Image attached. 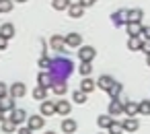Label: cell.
I'll use <instances>...</instances> for the list:
<instances>
[{"label":"cell","instance_id":"cell-9","mask_svg":"<svg viewBox=\"0 0 150 134\" xmlns=\"http://www.w3.org/2000/svg\"><path fill=\"white\" fill-rule=\"evenodd\" d=\"M111 23H113L115 27L125 25V23H127V9H121V11L113 13V15H111Z\"/></svg>","mask_w":150,"mask_h":134},{"label":"cell","instance_id":"cell-7","mask_svg":"<svg viewBox=\"0 0 150 134\" xmlns=\"http://www.w3.org/2000/svg\"><path fill=\"white\" fill-rule=\"evenodd\" d=\"M54 103H56V113H60V115H64V118L70 115V111H72V103H70V101L58 99V101H54Z\"/></svg>","mask_w":150,"mask_h":134},{"label":"cell","instance_id":"cell-44","mask_svg":"<svg viewBox=\"0 0 150 134\" xmlns=\"http://www.w3.org/2000/svg\"><path fill=\"white\" fill-rule=\"evenodd\" d=\"M13 2H19L21 4V2H27V0H13Z\"/></svg>","mask_w":150,"mask_h":134},{"label":"cell","instance_id":"cell-1","mask_svg":"<svg viewBox=\"0 0 150 134\" xmlns=\"http://www.w3.org/2000/svg\"><path fill=\"white\" fill-rule=\"evenodd\" d=\"M74 70V64L70 58H54L52 60V68H50V74L54 76V81H66Z\"/></svg>","mask_w":150,"mask_h":134},{"label":"cell","instance_id":"cell-21","mask_svg":"<svg viewBox=\"0 0 150 134\" xmlns=\"http://www.w3.org/2000/svg\"><path fill=\"white\" fill-rule=\"evenodd\" d=\"M62 132L74 134V132H76V122H74L72 118H64V120H62Z\"/></svg>","mask_w":150,"mask_h":134},{"label":"cell","instance_id":"cell-11","mask_svg":"<svg viewBox=\"0 0 150 134\" xmlns=\"http://www.w3.org/2000/svg\"><path fill=\"white\" fill-rule=\"evenodd\" d=\"M68 15H70L72 19H82V15H84V6H82L80 2H70V6H68Z\"/></svg>","mask_w":150,"mask_h":134},{"label":"cell","instance_id":"cell-2","mask_svg":"<svg viewBox=\"0 0 150 134\" xmlns=\"http://www.w3.org/2000/svg\"><path fill=\"white\" fill-rule=\"evenodd\" d=\"M95 56H97V50H95L93 46H80V48H78V58H80V62H93Z\"/></svg>","mask_w":150,"mask_h":134},{"label":"cell","instance_id":"cell-13","mask_svg":"<svg viewBox=\"0 0 150 134\" xmlns=\"http://www.w3.org/2000/svg\"><path fill=\"white\" fill-rule=\"evenodd\" d=\"M113 83H115V81H113V76H109V74H101V76H99V81H97L95 85H97L101 91H109Z\"/></svg>","mask_w":150,"mask_h":134},{"label":"cell","instance_id":"cell-19","mask_svg":"<svg viewBox=\"0 0 150 134\" xmlns=\"http://www.w3.org/2000/svg\"><path fill=\"white\" fill-rule=\"evenodd\" d=\"M0 35H2L4 39H13V37H15V25H13V23L0 25Z\"/></svg>","mask_w":150,"mask_h":134},{"label":"cell","instance_id":"cell-10","mask_svg":"<svg viewBox=\"0 0 150 134\" xmlns=\"http://www.w3.org/2000/svg\"><path fill=\"white\" fill-rule=\"evenodd\" d=\"M37 85H39V87H45V89H52V85H54V76H52L47 70H41V72L37 74Z\"/></svg>","mask_w":150,"mask_h":134},{"label":"cell","instance_id":"cell-17","mask_svg":"<svg viewBox=\"0 0 150 134\" xmlns=\"http://www.w3.org/2000/svg\"><path fill=\"white\" fill-rule=\"evenodd\" d=\"M123 113L127 118H136L138 115V101H125L123 103Z\"/></svg>","mask_w":150,"mask_h":134},{"label":"cell","instance_id":"cell-27","mask_svg":"<svg viewBox=\"0 0 150 134\" xmlns=\"http://www.w3.org/2000/svg\"><path fill=\"white\" fill-rule=\"evenodd\" d=\"M138 113H142V115H150V99H142V101H138Z\"/></svg>","mask_w":150,"mask_h":134},{"label":"cell","instance_id":"cell-45","mask_svg":"<svg viewBox=\"0 0 150 134\" xmlns=\"http://www.w3.org/2000/svg\"><path fill=\"white\" fill-rule=\"evenodd\" d=\"M45 134H56V132H54V130H47V132H45Z\"/></svg>","mask_w":150,"mask_h":134},{"label":"cell","instance_id":"cell-35","mask_svg":"<svg viewBox=\"0 0 150 134\" xmlns=\"http://www.w3.org/2000/svg\"><path fill=\"white\" fill-rule=\"evenodd\" d=\"M39 68H43V70H47V72H50V68H52V58L41 56V58H39Z\"/></svg>","mask_w":150,"mask_h":134},{"label":"cell","instance_id":"cell-3","mask_svg":"<svg viewBox=\"0 0 150 134\" xmlns=\"http://www.w3.org/2000/svg\"><path fill=\"white\" fill-rule=\"evenodd\" d=\"M127 99H111L109 101V115L111 118H119L121 113H123V103H125Z\"/></svg>","mask_w":150,"mask_h":134},{"label":"cell","instance_id":"cell-42","mask_svg":"<svg viewBox=\"0 0 150 134\" xmlns=\"http://www.w3.org/2000/svg\"><path fill=\"white\" fill-rule=\"evenodd\" d=\"M146 64H148V68H150V56H146Z\"/></svg>","mask_w":150,"mask_h":134},{"label":"cell","instance_id":"cell-6","mask_svg":"<svg viewBox=\"0 0 150 134\" xmlns=\"http://www.w3.org/2000/svg\"><path fill=\"white\" fill-rule=\"evenodd\" d=\"M25 93H27V87H25L23 83H13V85L8 87V95H11L13 99H21V97H25Z\"/></svg>","mask_w":150,"mask_h":134},{"label":"cell","instance_id":"cell-28","mask_svg":"<svg viewBox=\"0 0 150 134\" xmlns=\"http://www.w3.org/2000/svg\"><path fill=\"white\" fill-rule=\"evenodd\" d=\"M125 29H127V35H140L142 25L140 23H125Z\"/></svg>","mask_w":150,"mask_h":134},{"label":"cell","instance_id":"cell-41","mask_svg":"<svg viewBox=\"0 0 150 134\" xmlns=\"http://www.w3.org/2000/svg\"><path fill=\"white\" fill-rule=\"evenodd\" d=\"M6 46H8V39H4L2 35H0V52H2V50H6Z\"/></svg>","mask_w":150,"mask_h":134},{"label":"cell","instance_id":"cell-8","mask_svg":"<svg viewBox=\"0 0 150 134\" xmlns=\"http://www.w3.org/2000/svg\"><path fill=\"white\" fill-rule=\"evenodd\" d=\"M27 118H29V115H27V111H25V109H21V107H19V109L15 107V109L8 113V120H13L17 126H21L23 122H27Z\"/></svg>","mask_w":150,"mask_h":134},{"label":"cell","instance_id":"cell-18","mask_svg":"<svg viewBox=\"0 0 150 134\" xmlns=\"http://www.w3.org/2000/svg\"><path fill=\"white\" fill-rule=\"evenodd\" d=\"M121 124H123V132H136L140 128V122L136 118H125Z\"/></svg>","mask_w":150,"mask_h":134},{"label":"cell","instance_id":"cell-5","mask_svg":"<svg viewBox=\"0 0 150 134\" xmlns=\"http://www.w3.org/2000/svg\"><path fill=\"white\" fill-rule=\"evenodd\" d=\"M50 46H52V50L54 52H64L66 50V37L64 35H52L50 37Z\"/></svg>","mask_w":150,"mask_h":134},{"label":"cell","instance_id":"cell-29","mask_svg":"<svg viewBox=\"0 0 150 134\" xmlns=\"http://www.w3.org/2000/svg\"><path fill=\"white\" fill-rule=\"evenodd\" d=\"M52 6H54L56 11H68L70 0H52Z\"/></svg>","mask_w":150,"mask_h":134},{"label":"cell","instance_id":"cell-22","mask_svg":"<svg viewBox=\"0 0 150 134\" xmlns=\"http://www.w3.org/2000/svg\"><path fill=\"white\" fill-rule=\"evenodd\" d=\"M0 126H2V132H4V134H13V132H17V128H19V126H17L13 120H8V118H4L2 122H0Z\"/></svg>","mask_w":150,"mask_h":134},{"label":"cell","instance_id":"cell-37","mask_svg":"<svg viewBox=\"0 0 150 134\" xmlns=\"http://www.w3.org/2000/svg\"><path fill=\"white\" fill-rule=\"evenodd\" d=\"M2 97H8V87L4 83H0V99H2Z\"/></svg>","mask_w":150,"mask_h":134},{"label":"cell","instance_id":"cell-33","mask_svg":"<svg viewBox=\"0 0 150 134\" xmlns=\"http://www.w3.org/2000/svg\"><path fill=\"white\" fill-rule=\"evenodd\" d=\"M107 130H109V134H123V124L121 122H113Z\"/></svg>","mask_w":150,"mask_h":134},{"label":"cell","instance_id":"cell-40","mask_svg":"<svg viewBox=\"0 0 150 134\" xmlns=\"http://www.w3.org/2000/svg\"><path fill=\"white\" fill-rule=\"evenodd\" d=\"M78 2H80V4H82L84 9H88V6H93V4L97 2V0H78Z\"/></svg>","mask_w":150,"mask_h":134},{"label":"cell","instance_id":"cell-25","mask_svg":"<svg viewBox=\"0 0 150 134\" xmlns=\"http://www.w3.org/2000/svg\"><path fill=\"white\" fill-rule=\"evenodd\" d=\"M113 122H115V118H111L109 113H103V115L97 118V126H99V128H109Z\"/></svg>","mask_w":150,"mask_h":134},{"label":"cell","instance_id":"cell-32","mask_svg":"<svg viewBox=\"0 0 150 134\" xmlns=\"http://www.w3.org/2000/svg\"><path fill=\"white\" fill-rule=\"evenodd\" d=\"M72 101H74V103H86V93L80 91V89L74 91V93H72Z\"/></svg>","mask_w":150,"mask_h":134},{"label":"cell","instance_id":"cell-38","mask_svg":"<svg viewBox=\"0 0 150 134\" xmlns=\"http://www.w3.org/2000/svg\"><path fill=\"white\" fill-rule=\"evenodd\" d=\"M17 132H19V134H33V130H31L29 126H19Z\"/></svg>","mask_w":150,"mask_h":134},{"label":"cell","instance_id":"cell-43","mask_svg":"<svg viewBox=\"0 0 150 134\" xmlns=\"http://www.w3.org/2000/svg\"><path fill=\"white\" fill-rule=\"evenodd\" d=\"M4 118H6V115H4V113H2V111H0V122H2V120H4Z\"/></svg>","mask_w":150,"mask_h":134},{"label":"cell","instance_id":"cell-12","mask_svg":"<svg viewBox=\"0 0 150 134\" xmlns=\"http://www.w3.org/2000/svg\"><path fill=\"white\" fill-rule=\"evenodd\" d=\"M64 37H66V46L68 48H80L82 46V35L80 33H68Z\"/></svg>","mask_w":150,"mask_h":134},{"label":"cell","instance_id":"cell-14","mask_svg":"<svg viewBox=\"0 0 150 134\" xmlns=\"http://www.w3.org/2000/svg\"><path fill=\"white\" fill-rule=\"evenodd\" d=\"M15 101H17V99H13L11 95H8V97H2V99H0V111H2V113H6V111H8V113H11V111L17 107V105H15Z\"/></svg>","mask_w":150,"mask_h":134},{"label":"cell","instance_id":"cell-4","mask_svg":"<svg viewBox=\"0 0 150 134\" xmlns=\"http://www.w3.org/2000/svg\"><path fill=\"white\" fill-rule=\"evenodd\" d=\"M27 126L35 132V130H41L43 126H45V118L41 115V113H35V115H29L27 118Z\"/></svg>","mask_w":150,"mask_h":134},{"label":"cell","instance_id":"cell-39","mask_svg":"<svg viewBox=\"0 0 150 134\" xmlns=\"http://www.w3.org/2000/svg\"><path fill=\"white\" fill-rule=\"evenodd\" d=\"M140 52H144L146 56H150V41H142V48H140Z\"/></svg>","mask_w":150,"mask_h":134},{"label":"cell","instance_id":"cell-34","mask_svg":"<svg viewBox=\"0 0 150 134\" xmlns=\"http://www.w3.org/2000/svg\"><path fill=\"white\" fill-rule=\"evenodd\" d=\"M15 6L13 0H0V13H11Z\"/></svg>","mask_w":150,"mask_h":134},{"label":"cell","instance_id":"cell-31","mask_svg":"<svg viewBox=\"0 0 150 134\" xmlns=\"http://www.w3.org/2000/svg\"><path fill=\"white\" fill-rule=\"evenodd\" d=\"M78 72H80L82 76H88V74L93 72V64H91V62H80V66H78Z\"/></svg>","mask_w":150,"mask_h":134},{"label":"cell","instance_id":"cell-15","mask_svg":"<svg viewBox=\"0 0 150 134\" xmlns=\"http://www.w3.org/2000/svg\"><path fill=\"white\" fill-rule=\"evenodd\" d=\"M142 37L140 35H129V39H127V50L129 52H140V48H142Z\"/></svg>","mask_w":150,"mask_h":134},{"label":"cell","instance_id":"cell-36","mask_svg":"<svg viewBox=\"0 0 150 134\" xmlns=\"http://www.w3.org/2000/svg\"><path fill=\"white\" fill-rule=\"evenodd\" d=\"M140 37H142L144 41H150V27H142V31H140Z\"/></svg>","mask_w":150,"mask_h":134},{"label":"cell","instance_id":"cell-26","mask_svg":"<svg viewBox=\"0 0 150 134\" xmlns=\"http://www.w3.org/2000/svg\"><path fill=\"white\" fill-rule=\"evenodd\" d=\"M47 91H50V89L37 85V87L33 89V99H37V101H45V99H47Z\"/></svg>","mask_w":150,"mask_h":134},{"label":"cell","instance_id":"cell-20","mask_svg":"<svg viewBox=\"0 0 150 134\" xmlns=\"http://www.w3.org/2000/svg\"><path fill=\"white\" fill-rule=\"evenodd\" d=\"M95 89H97L95 81H93V78H88V76H82V83H80V91H84V93L88 95V93H93Z\"/></svg>","mask_w":150,"mask_h":134},{"label":"cell","instance_id":"cell-23","mask_svg":"<svg viewBox=\"0 0 150 134\" xmlns=\"http://www.w3.org/2000/svg\"><path fill=\"white\" fill-rule=\"evenodd\" d=\"M142 17H144L142 9H132V11H127V23H140Z\"/></svg>","mask_w":150,"mask_h":134},{"label":"cell","instance_id":"cell-16","mask_svg":"<svg viewBox=\"0 0 150 134\" xmlns=\"http://www.w3.org/2000/svg\"><path fill=\"white\" fill-rule=\"evenodd\" d=\"M39 113H41L43 118L54 115V113H56V103H54V101H47V99L41 101V111H39Z\"/></svg>","mask_w":150,"mask_h":134},{"label":"cell","instance_id":"cell-24","mask_svg":"<svg viewBox=\"0 0 150 134\" xmlns=\"http://www.w3.org/2000/svg\"><path fill=\"white\" fill-rule=\"evenodd\" d=\"M52 91L56 93V95H64L66 91H68V85H66V81H54V85H52Z\"/></svg>","mask_w":150,"mask_h":134},{"label":"cell","instance_id":"cell-30","mask_svg":"<svg viewBox=\"0 0 150 134\" xmlns=\"http://www.w3.org/2000/svg\"><path fill=\"white\" fill-rule=\"evenodd\" d=\"M121 91H123V87H121L119 83H113V85H111V89H109L107 93L111 95V99H117V97L121 95Z\"/></svg>","mask_w":150,"mask_h":134}]
</instances>
